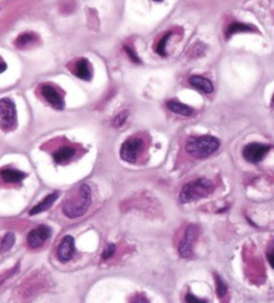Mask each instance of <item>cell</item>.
Masks as SVG:
<instances>
[{
	"mask_svg": "<svg viewBox=\"0 0 274 303\" xmlns=\"http://www.w3.org/2000/svg\"><path fill=\"white\" fill-rule=\"evenodd\" d=\"M92 201L91 188L88 185H82L78 193L64 203L62 211L69 219H76L87 212Z\"/></svg>",
	"mask_w": 274,
	"mask_h": 303,
	"instance_id": "6da1fadb",
	"label": "cell"
},
{
	"mask_svg": "<svg viewBox=\"0 0 274 303\" xmlns=\"http://www.w3.org/2000/svg\"><path fill=\"white\" fill-rule=\"evenodd\" d=\"M215 190V186L207 178L199 179L188 182L181 189L178 200L182 204L190 203L203 199L212 194Z\"/></svg>",
	"mask_w": 274,
	"mask_h": 303,
	"instance_id": "7a4b0ae2",
	"label": "cell"
},
{
	"mask_svg": "<svg viewBox=\"0 0 274 303\" xmlns=\"http://www.w3.org/2000/svg\"><path fill=\"white\" fill-rule=\"evenodd\" d=\"M221 143L213 136H200L188 138L185 144L187 153L192 157L203 158L218 150Z\"/></svg>",
	"mask_w": 274,
	"mask_h": 303,
	"instance_id": "3957f363",
	"label": "cell"
},
{
	"mask_svg": "<svg viewBox=\"0 0 274 303\" xmlns=\"http://www.w3.org/2000/svg\"><path fill=\"white\" fill-rule=\"evenodd\" d=\"M147 142L144 138L139 137L129 138L124 141L121 147V158L124 162L135 164L145 154Z\"/></svg>",
	"mask_w": 274,
	"mask_h": 303,
	"instance_id": "277c9868",
	"label": "cell"
},
{
	"mask_svg": "<svg viewBox=\"0 0 274 303\" xmlns=\"http://www.w3.org/2000/svg\"><path fill=\"white\" fill-rule=\"evenodd\" d=\"M0 122L3 131L11 130L17 124V114L15 103L9 98H2L0 101Z\"/></svg>",
	"mask_w": 274,
	"mask_h": 303,
	"instance_id": "5b68a950",
	"label": "cell"
},
{
	"mask_svg": "<svg viewBox=\"0 0 274 303\" xmlns=\"http://www.w3.org/2000/svg\"><path fill=\"white\" fill-rule=\"evenodd\" d=\"M270 147L261 143H250L244 148L243 154L248 162L252 164H257L265 158L270 152Z\"/></svg>",
	"mask_w": 274,
	"mask_h": 303,
	"instance_id": "8992f818",
	"label": "cell"
},
{
	"mask_svg": "<svg viewBox=\"0 0 274 303\" xmlns=\"http://www.w3.org/2000/svg\"><path fill=\"white\" fill-rule=\"evenodd\" d=\"M51 229L45 225H40L30 231L27 235V245L31 249L40 248L51 237Z\"/></svg>",
	"mask_w": 274,
	"mask_h": 303,
	"instance_id": "52a82bcc",
	"label": "cell"
},
{
	"mask_svg": "<svg viewBox=\"0 0 274 303\" xmlns=\"http://www.w3.org/2000/svg\"><path fill=\"white\" fill-rule=\"evenodd\" d=\"M198 227L196 226H189L185 231V235L182 239L179 246L178 252L181 257L188 258L192 257L193 252V245L196 238L198 237Z\"/></svg>",
	"mask_w": 274,
	"mask_h": 303,
	"instance_id": "ba28073f",
	"label": "cell"
},
{
	"mask_svg": "<svg viewBox=\"0 0 274 303\" xmlns=\"http://www.w3.org/2000/svg\"><path fill=\"white\" fill-rule=\"evenodd\" d=\"M40 94L49 104H51V106L57 110H63L65 108L64 96L53 85L43 84L42 86L40 87Z\"/></svg>",
	"mask_w": 274,
	"mask_h": 303,
	"instance_id": "9c48e42d",
	"label": "cell"
},
{
	"mask_svg": "<svg viewBox=\"0 0 274 303\" xmlns=\"http://www.w3.org/2000/svg\"><path fill=\"white\" fill-rule=\"evenodd\" d=\"M77 148L71 143L60 144L52 152V158L56 164H65L71 162L77 154Z\"/></svg>",
	"mask_w": 274,
	"mask_h": 303,
	"instance_id": "30bf717a",
	"label": "cell"
},
{
	"mask_svg": "<svg viewBox=\"0 0 274 303\" xmlns=\"http://www.w3.org/2000/svg\"><path fill=\"white\" fill-rule=\"evenodd\" d=\"M75 255V244L74 237L70 235L65 236L59 244L57 257L61 262H68Z\"/></svg>",
	"mask_w": 274,
	"mask_h": 303,
	"instance_id": "8fae6325",
	"label": "cell"
},
{
	"mask_svg": "<svg viewBox=\"0 0 274 303\" xmlns=\"http://www.w3.org/2000/svg\"><path fill=\"white\" fill-rule=\"evenodd\" d=\"M72 73L76 75L80 80L89 81L92 78L91 65L89 60L85 58H81L76 60L72 66Z\"/></svg>",
	"mask_w": 274,
	"mask_h": 303,
	"instance_id": "7c38bea8",
	"label": "cell"
},
{
	"mask_svg": "<svg viewBox=\"0 0 274 303\" xmlns=\"http://www.w3.org/2000/svg\"><path fill=\"white\" fill-rule=\"evenodd\" d=\"M26 177V173L16 168H4L1 170L2 181L7 184H20Z\"/></svg>",
	"mask_w": 274,
	"mask_h": 303,
	"instance_id": "4fadbf2b",
	"label": "cell"
},
{
	"mask_svg": "<svg viewBox=\"0 0 274 303\" xmlns=\"http://www.w3.org/2000/svg\"><path fill=\"white\" fill-rule=\"evenodd\" d=\"M189 83L192 86L199 89V91L204 93H212L214 91L213 84L207 80V78L200 75H192L189 79Z\"/></svg>",
	"mask_w": 274,
	"mask_h": 303,
	"instance_id": "5bb4252c",
	"label": "cell"
},
{
	"mask_svg": "<svg viewBox=\"0 0 274 303\" xmlns=\"http://www.w3.org/2000/svg\"><path fill=\"white\" fill-rule=\"evenodd\" d=\"M59 197L58 192L51 193L48 195L47 197H45V199L43 200L42 202H40L38 205L34 206L33 208L30 210V215H36L44 212L51 208L52 205L56 202V200Z\"/></svg>",
	"mask_w": 274,
	"mask_h": 303,
	"instance_id": "9a60e30c",
	"label": "cell"
},
{
	"mask_svg": "<svg viewBox=\"0 0 274 303\" xmlns=\"http://www.w3.org/2000/svg\"><path fill=\"white\" fill-rule=\"evenodd\" d=\"M167 109L172 113H176L178 115L189 117L193 113V109L186 104H182L180 102L175 100H170L167 103Z\"/></svg>",
	"mask_w": 274,
	"mask_h": 303,
	"instance_id": "2e32d148",
	"label": "cell"
},
{
	"mask_svg": "<svg viewBox=\"0 0 274 303\" xmlns=\"http://www.w3.org/2000/svg\"><path fill=\"white\" fill-rule=\"evenodd\" d=\"M252 31L253 29L252 27H250L249 25L245 24L242 23H232L227 27L226 36L227 38H230L234 34L241 33V32H251Z\"/></svg>",
	"mask_w": 274,
	"mask_h": 303,
	"instance_id": "e0dca14e",
	"label": "cell"
},
{
	"mask_svg": "<svg viewBox=\"0 0 274 303\" xmlns=\"http://www.w3.org/2000/svg\"><path fill=\"white\" fill-rule=\"evenodd\" d=\"M36 40H38V38L36 34L23 33L17 38L16 45L19 48H25L30 45H33Z\"/></svg>",
	"mask_w": 274,
	"mask_h": 303,
	"instance_id": "ac0fdd59",
	"label": "cell"
},
{
	"mask_svg": "<svg viewBox=\"0 0 274 303\" xmlns=\"http://www.w3.org/2000/svg\"><path fill=\"white\" fill-rule=\"evenodd\" d=\"M16 241V237L13 233H7L5 234L1 242V252H7L13 246Z\"/></svg>",
	"mask_w": 274,
	"mask_h": 303,
	"instance_id": "d6986e66",
	"label": "cell"
},
{
	"mask_svg": "<svg viewBox=\"0 0 274 303\" xmlns=\"http://www.w3.org/2000/svg\"><path fill=\"white\" fill-rule=\"evenodd\" d=\"M172 32H167L158 41V44H157L156 48H155V51H156L157 54L161 55V56H165L167 55L166 47H167V42H168V40H169L170 37L172 36Z\"/></svg>",
	"mask_w": 274,
	"mask_h": 303,
	"instance_id": "ffe728a7",
	"label": "cell"
},
{
	"mask_svg": "<svg viewBox=\"0 0 274 303\" xmlns=\"http://www.w3.org/2000/svg\"><path fill=\"white\" fill-rule=\"evenodd\" d=\"M215 281H216V293L219 298H223L227 294V285L225 282L223 281V279L221 277L216 275L215 276Z\"/></svg>",
	"mask_w": 274,
	"mask_h": 303,
	"instance_id": "44dd1931",
	"label": "cell"
},
{
	"mask_svg": "<svg viewBox=\"0 0 274 303\" xmlns=\"http://www.w3.org/2000/svg\"><path fill=\"white\" fill-rule=\"evenodd\" d=\"M128 117H129V113L127 110H124L123 112H121L118 116H116L112 120V126L114 128H119L122 126L127 119Z\"/></svg>",
	"mask_w": 274,
	"mask_h": 303,
	"instance_id": "7402d4cb",
	"label": "cell"
},
{
	"mask_svg": "<svg viewBox=\"0 0 274 303\" xmlns=\"http://www.w3.org/2000/svg\"><path fill=\"white\" fill-rule=\"evenodd\" d=\"M266 257L270 262V266L274 270V239L270 242V246H268Z\"/></svg>",
	"mask_w": 274,
	"mask_h": 303,
	"instance_id": "603a6c76",
	"label": "cell"
},
{
	"mask_svg": "<svg viewBox=\"0 0 274 303\" xmlns=\"http://www.w3.org/2000/svg\"><path fill=\"white\" fill-rule=\"evenodd\" d=\"M115 251H116V246H115V245L109 244L105 247L104 251H103L102 258L105 259V260L110 258V257L114 256Z\"/></svg>",
	"mask_w": 274,
	"mask_h": 303,
	"instance_id": "cb8c5ba5",
	"label": "cell"
},
{
	"mask_svg": "<svg viewBox=\"0 0 274 303\" xmlns=\"http://www.w3.org/2000/svg\"><path fill=\"white\" fill-rule=\"evenodd\" d=\"M124 49H125V52H126L128 56L130 58V60H131L133 62L136 63V64H141L140 59L138 58L137 54L134 52V49L131 48V47L129 46L124 47Z\"/></svg>",
	"mask_w": 274,
	"mask_h": 303,
	"instance_id": "d4e9b609",
	"label": "cell"
},
{
	"mask_svg": "<svg viewBox=\"0 0 274 303\" xmlns=\"http://www.w3.org/2000/svg\"><path fill=\"white\" fill-rule=\"evenodd\" d=\"M185 301L187 303H207L205 300L199 299L192 294H187L185 296Z\"/></svg>",
	"mask_w": 274,
	"mask_h": 303,
	"instance_id": "484cf974",
	"label": "cell"
},
{
	"mask_svg": "<svg viewBox=\"0 0 274 303\" xmlns=\"http://www.w3.org/2000/svg\"><path fill=\"white\" fill-rule=\"evenodd\" d=\"M130 303H149L148 299L142 294H138L136 296L132 299Z\"/></svg>",
	"mask_w": 274,
	"mask_h": 303,
	"instance_id": "4316f807",
	"label": "cell"
},
{
	"mask_svg": "<svg viewBox=\"0 0 274 303\" xmlns=\"http://www.w3.org/2000/svg\"><path fill=\"white\" fill-rule=\"evenodd\" d=\"M7 69V64H5L3 61H2V64H1V72H3Z\"/></svg>",
	"mask_w": 274,
	"mask_h": 303,
	"instance_id": "83f0119b",
	"label": "cell"
},
{
	"mask_svg": "<svg viewBox=\"0 0 274 303\" xmlns=\"http://www.w3.org/2000/svg\"><path fill=\"white\" fill-rule=\"evenodd\" d=\"M271 104H272L273 107H274V94L273 95L272 100H271Z\"/></svg>",
	"mask_w": 274,
	"mask_h": 303,
	"instance_id": "f1b7e54d",
	"label": "cell"
}]
</instances>
